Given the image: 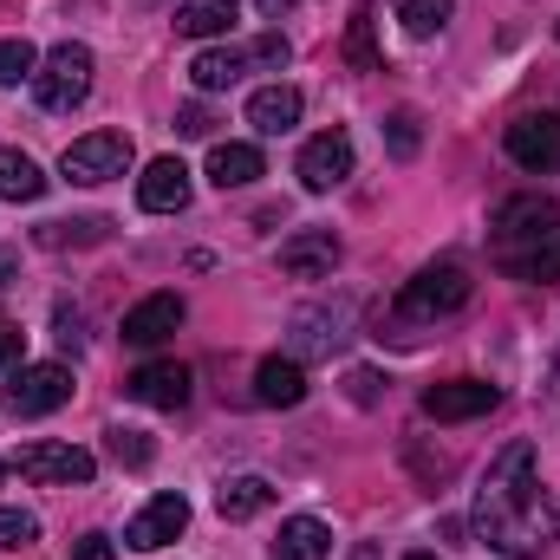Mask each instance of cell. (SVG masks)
I'll return each mask as SVG.
<instances>
[{"label":"cell","mask_w":560,"mask_h":560,"mask_svg":"<svg viewBox=\"0 0 560 560\" xmlns=\"http://www.w3.org/2000/svg\"><path fill=\"white\" fill-rule=\"evenodd\" d=\"M548 235H560L555 196H509V202L495 209V242H502V255H522V248H535V242H548Z\"/></svg>","instance_id":"cell-6"},{"label":"cell","mask_w":560,"mask_h":560,"mask_svg":"<svg viewBox=\"0 0 560 560\" xmlns=\"http://www.w3.org/2000/svg\"><path fill=\"white\" fill-rule=\"evenodd\" d=\"M509 156H515L522 170H535V176L560 170V118L555 112H522V118L509 125Z\"/></svg>","instance_id":"cell-9"},{"label":"cell","mask_w":560,"mask_h":560,"mask_svg":"<svg viewBox=\"0 0 560 560\" xmlns=\"http://www.w3.org/2000/svg\"><path fill=\"white\" fill-rule=\"evenodd\" d=\"M105 235H112L105 215H85V222H46V229H39V248H92V242H105Z\"/></svg>","instance_id":"cell-26"},{"label":"cell","mask_w":560,"mask_h":560,"mask_svg":"<svg viewBox=\"0 0 560 560\" xmlns=\"http://www.w3.org/2000/svg\"><path fill=\"white\" fill-rule=\"evenodd\" d=\"M33 72H39L33 39H0V85H20V79H33Z\"/></svg>","instance_id":"cell-28"},{"label":"cell","mask_w":560,"mask_h":560,"mask_svg":"<svg viewBox=\"0 0 560 560\" xmlns=\"http://www.w3.org/2000/svg\"><path fill=\"white\" fill-rule=\"evenodd\" d=\"M306 398V372H300V359H261L255 365V405H268V411H293Z\"/></svg>","instance_id":"cell-17"},{"label":"cell","mask_w":560,"mask_h":560,"mask_svg":"<svg viewBox=\"0 0 560 560\" xmlns=\"http://www.w3.org/2000/svg\"><path fill=\"white\" fill-rule=\"evenodd\" d=\"M183 326V300L176 293H150V300H138L131 313H125V346H163L170 332Z\"/></svg>","instance_id":"cell-16"},{"label":"cell","mask_w":560,"mask_h":560,"mask_svg":"<svg viewBox=\"0 0 560 560\" xmlns=\"http://www.w3.org/2000/svg\"><path fill=\"white\" fill-rule=\"evenodd\" d=\"M287 7H293V0H261V13H275V20L287 13Z\"/></svg>","instance_id":"cell-38"},{"label":"cell","mask_w":560,"mask_h":560,"mask_svg":"<svg viewBox=\"0 0 560 560\" xmlns=\"http://www.w3.org/2000/svg\"><path fill=\"white\" fill-rule=\"evenodd\" d=\"M0 196L7 202H39L46 196V176L26 150H0Z\"/></svg>","instance_id":"cell-24"},{"label":"cell","mask_w":560,"mask_h":560,"mask_svg":"<svg viewBox=\"0 0 560 560\" xmlns=\"http://www.w3.org/2000/svg\"><path fill=\"white\" fill-rule=\"evenodd\" d=\"M13 469L26 476V482H52V489H85L92 476H98V456L92 450H79V443H26L20 456H13Z\"/></svg>","instance_id":"cell-5"},{"label":"cell","mask_w":560,"mask_h":560,"mask_svg":"<svg viewBox=\"0 0 560 560\" xmlns=\"http://www.w3.org/2000/svg\"><path fill=\"white\" fill-rule=\"evenodd\" d=\"M339 268V235L332 229H300L280 242V275L287 280H332Z\"/></svg>","instance_id":"cell-12"},{"label":"cell","mask_w":560,"mask_h":560,"mask_svg":"<svg viewBox=\"0 0 560 560\" xmlns=\"http://www.w3.org/2000/svg\"><path fill=\"white\" fill-rule=\"evenodd\" d=\"M235 20H242V0H189V7H176V33H183V39L235 33Z\"/></svg>","instance_id":"cell-22"},{"label":"cell","mask_w":560,"mask_h":560,"mask_svg":"<svg viewBox=\"0 0 560 560\" xmlns=\"http://www.w3.org/2000/svg\"><path fill=\"white\" fill-rule=\"evenodd\" d=\"M261 170H268V163H261L255 143H215V150H209V183H215V189H248Z\"/></svg>","instance_id":"cell-20"},{"label":"cell","mask_w":560,"mask_h":560,"mask_svg":"<svg viewBox=\"0 0 560 560\" xmlns=\"http://www.w3.org/2000/svg\"><path fill=\"white\" fill-rule=\"evenodd\" d=\"M346 176H352V138H346V131H319V138H306V150H300V183H306L313 196L339 189Z\"/></svg>","instance_id":"cell-11"},{"label":"cell","mask_w":560,"mask_h":560,"mask_svg":"<svg viewBox=\"0 0 560 560\" xmlns=\"http://www.w3.org/2000/svg\"><path fill=\"white\" fill-rule=\"evenodd\" d=\"M138 202L150 215H176V209H189V170H183V156H156L150 170L138 176Z\"/></svg>","instance_id":"cell-15"},{"label":"cell","mask_w":560,"mask_h":560,"mask_svg":"<svg viewBox=\"0 0 560 560\" xmlns=\"http://www.w3.org/2000/svg\"><path fill=\"white\" fill-rule=\"evenodd\" d=\"M0 476H7V469H0Z\"/></svg>","instance_id":"cell-41"},{"label":"cell","mask_w":560,"mask_h":560,"mask_svg":"<svg viewBox=\"0 0 560 560\" xmlns=\"http://www.w3.org/2000/svg\"><path fill=\"white\" fill-rule=\"evenodd\" d=\"M495 405H502V392L482 385V378H450V385H430V392H423V418H436V423L489 418Z\"/></svg>","instance_id":"cell-10"},{"label":"cell","mask_w":560,"mask_h":560,"mask_svg":"<svg viewBox=\"0 0 560 560\" xmlns=\"http://www.w3.org/2000/svg\"><path fill=\"white\" fill-rule=\"evenodd\" d=\"M469 293H476V280H469L463 261H430V268H418V275L405 280L398 313L405 319H450V313L469 306Z\"/></svg>","instance_id":"cell-3"},{"label":"cell","mask_w":560,"mask_h":560,"mask_svg":"<svg viewBox=\"0 0 560 560\" xmlns=\"http://www.w3.org/2000/svg\"><path fill=\"white\" fill-rule=\"evenodd\" d=\"M183 528H189V502H183V495H156V502L143 509L138 522L125 528V548H138V555H156V548H170Z\"/></svg>","instance_id":"cell-13"},{"label":"cell","mask_w":560,"mask_h":560,"mask_svg":"<svg viewBox=\"0 0 560 560\" xmlns=\"http://www.w3.org/2000/svg\"><path fill=\"white\" fill-rule=\"evenodd\" d=\"M138 405L150 411H183L189 405V365H176V359H156V365H143L131 372V385H125Z\"/></svg>","instance_id":"cell-14"},{"label":"cell","mask_w":560,"mask_h":560,"mask_svg":"<svg viewBox=\"0 0 560 560\" xmlns=\"http://www.w3.org/2000/svg\"><path fill=\"white\" fill-rule=\"evenodd\" d=\"M502 275L515 280H560V235H548V242H535V248H522V255H502Z\"/></svg>","instance_id":"cell-25"},{"label":"cell","mask_w":560,"mask_h":560,"mask_svg":"<svg viewBox=\"0 0 560 560\" xmlns=\"http://www.w3.org/2000/svg\"><path fill=\"white\" fill-rule=\"evenodd\" d=\"M176 131H183V138H209V131H215L209 105H183V112H176Z\"/></svg>","instance_id":"cell-32"},{"label":"cell","mask_w":560,"mask_h":560,"mask_svg":"<svg viewBox=\"0 0 560 560\" xmlns=\"http://www.w3.org/2000/svg\"><path fill=\"white\" fill-rule=\"evenodd\" d=\"M13 268H20V255H7V248H0V287L13 280Z\"/></svg>","instance_id":"cell-37"},{"label":"cell","mask_w":560,"mask_h":560,"mask_svg":"<svg viewBox=\"0 0 560 560\" xmlns=\"http://www.w3.org/2000/svg\"><path fill=\"white\" fill-rule=\"evenodd\" d=\"M385 138H392V156H398V163H411V156H418V112H392Z\"/></svg>","instance_id":"cell-30"},{"label":"cell","mask_w":560,"mask_h":560,"mask_svg":"<svg viewBox=\"0 0 560 560\" xmlns=\"http://www.w3.org/2000/svg\"><path fill=\"white\" fill-rule=\"evenodd\" d=\"M287 59H293V46H287L280 33H261V39H248V46H209V52H196L189 79H196V92H229V85L248 79V72H280Z\"/></svg>","instance_id":"cell-2"},{"label":"cell","mask_w":560,"mask_h":560,"mask_svg":"<svg viewBox=\"0 0 560 560\" xmlns=\"http://www.w3.org/2000/svg\"><path fill=\"white\" fill-rule=\"evenodd\" d=\"M13 359H20V326H7V319H0V372H7Z\"/></svg>","instance_id":"cell-36"},{"label":"cell","mask_w":560,"mask_h":560,"mask_svg":"<svg viewBox=\"0 0 560 560\" xmlns=\"http://www.w3.org/2000/svg\"><path fill=\"white\" fill-rule=\"evenodd\" d=\"M405 560H436V555H405Z\"/></svg>","instance_id":"cell-40"},{"label":"cell","mask_w":560,"mask_h":560,"mask_svg":"<svg viewBox=\"0 0 560 560\" xmlns=\"http://www.w3.org/2000/svg\"><path fill=\"white\" fill-rule=\"evenodd\" d=\"M275 502V482L268 476H229L222 489H215V515L222 522H248V515H261Z\"/></svg>","instance_id":"cell-21"},{"label":"cell","mask_w":560,"mask_h":560,"mask_svg":"<svg viewBox=\"0 0 560 560\" xmlns=\"http://www.w3.org/2000/svg\"><path fill=\"white\" fill-rule=\"evenodd\" d=\"M248 125H255L261 138L293 131V125H300V92H293V85H261V92L248 98Z\"/></svg>","instance_id":"cell-19"},{"label":"cell","mask_w":560,"mask_h":560,"mask_svg":"<svg viewBox=\"0 0 560 560\" xmlns=\"http://www.w3.org/2000/svg\"><path fill=\"white\" fill-rule=\"evenodd\" d=\"M72 398V372L66 365H20L13 385H7V411L13 418H46Z\"/></svg>","instance_id":"cell-8"},{"label":"cell","mask_w":560,"mask_h":560,"mask_svg":"<svg viewBox=\"0 0 560 560\" xmlns=\"http://www.w3.org/2000/svg\"><path fill=\"white\" fill-rule=\"evenodd\" d=\"M72 560H118V548H112L105 535H79V541H72Z\"/></svg>","instance_id":"cell-34"},{"label":"cell","mask_w":560,"mask_h":560,"mask_svg":"<svg viewBox=\"0 0 560 560\" xmlns=\"http://www.w3.org/2000/svg\"><path fill=\"white\" fill-rule=\"evenodd\" d=\"M92 46H79V39H66V46H52L46 59H39V72H33V98H39V112H72V105H85L92 98Z\"/></svg>","instance_id":"cell-4"},{"label":"cell","mask_w":560,"mask_h":560,"mask_svg":"<svg viewBox=\"0 0 560 560\" xmlns=\"http://www.w3.org/2000/svg\"><path fill=\"white\" fill-rule=\"evenodd\" d=\"M52 319H59V339H66V346H79V339H85V332H79V326H85V313H79V306H59Z\"/></svg>","instance_id":"cell-35"},{"label":"cell","mask_w":560,"mask_h":560,"mask_svg":"<svg viewBox=\"0 0 560 560\" xmlns=\"http://www.w3.org/2000/svg\"><path fill=\"white\" fill-rule=\"evenodd\" d=\"M326 555H332V528H326L319 515H293V522H280L275 560H326Z\"/></svg>","instance_id":"cell-18"},{"label":"cell","mask_w":560,"mask_h":560,"mask_svg":"<svg viewBox=\"0 0 560 560\" xmlns=\"http://www.w3.org/2000/svg\"><path fill=\"white\" fill-rule=\"evenodd\" d=\"M59 170H66L72 183H112V176L131 170V138H125V131H92V138L66 143Z\"/></svg>","instance_id":"cell-7"},{"label":"cell","mask_w":560,"mask_h":560,"mask_svg":"<svg viewBox=\"0 0 560 560\" xmlns=\"http://www.w3.org/2000/svg\"><path fill=\"white\" fill-rule=\"evenodd\" d=\"M469 528H476L482 548H495V555H509V560H541L560 541V515H555V502H548V489H541V476H535V443L515 436L489 463V476L476 489Z\"/></svg>","instance_id":"cell-1"},{"label":"cell","mask_w":560,"mask_h":560,"mask_svg":"<svg viewBox=\"0 0 560 560\" xmlns=\"http://www.w3.org/2000/svg\"><path fill=\"white\" fill-rule=\"evenodd\" d=\"M450 0H398V20H405V33L411 39H436L443 26H450Z\"/></svg>","instance_id":"cell-27"},{"label":"cell","mask_w":560,"mask_h":560,"mask_svg":"<svg viewBox=\"0 0 560 560\" xmlns=\"http://www.w3.org/2000/svg\"><path fill=\"white\" fill-rule=\"evenodd\" d=\"M378 385H385L378 372H352V378H346V392H352V405H378Z\"/></svg>","instance_id":"cell-33"},{"label":"cell","mask_w":560,"mask_h":560,"mask_svg":"<svg viewBox=\"0 0 560 560\" xmlns=\"http://www.w3.org/2000/svg\"><path fill=\"white\" fill-rule=\"evenodd\" d=\"M346 59H352V72H378V7L372 0H359L346 20Z\"/></svg>","instance_id":"cell-23"},{"label":"cell","mask_w":560,"mask_h":560,"mask_svg":"<svg viewBox=\"0 0 560 560\" xmlns=\"http://www.w3.org/2000/svg\"><path fill=\"white\" fill-rule=\"evenodd\" d=\"M112 456H118L125 469H143V463L156 456V443H150L143 430H112Z\"/></svg>","instance_id":"cell-29"},{"label":"cell","mask_w":560,"mask_h":560,"mask_svg":"<svg viewBox=\"0 0 560 560\" xmlns=\"http://www.w3.org/2000/svg\"><path fill=\"white\" fill-rule=\"evenodd\" d=\"M352 560H378V548H372V541H365V548H359V555H352Z\"/></svg>","instance_id":"cell-39"},{"label":"cell","mask_w":560,"mask_h":560,"mask_svg":"<svg viewBox=\"0 0 560 560\" xmlns=\"http://www.w3.org/2000/svg\"><path fill=\"white\" fill-rule=\"evenodd\" d=\"M33 535H39V522L26 509H0V548H26Z\"/></svg>","instance_id":"cell-31"}]
</instances>
